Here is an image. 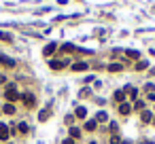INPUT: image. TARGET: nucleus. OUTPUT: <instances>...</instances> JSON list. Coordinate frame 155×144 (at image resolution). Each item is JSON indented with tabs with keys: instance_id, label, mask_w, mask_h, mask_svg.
Returning <instances> with one entry per match:
<instances>
[{
	"instance_id": "nucleus-1",
	"label": "nucleus",
	"mask_w": 155,
	"mask_h": 144,
	"mask_svg": "<svg viewBox=\"0 0 155 144\" xmlns=\"http://www.w3.org/2000/svg\"><path fill=\"white\" fill-rule=\"evenodd\" d=\"M4 97H6L9 102H17L21 95H19V91H17V87H15V85H9V87H6V93H4Z\"/></svg>"
},
{
	"instance_id": "nucleus-2",
	"label": "nucleus",
	"mask_w": 155,
	"mask_h": 144,
	"mask_svg": "<svg viewBox=\"0 0 155 144\" xmlns=\"http://www.w3.org/2000/svg\"><path fill=\"white\" fill-rule=\"evenodd\" d=\"M66 66H68V61H64V59H49V68L51 70H62Z\"/></svg>"
},
{
	"instance_id": "nucleus-3",
	"label": "nucleus",
	"mask_w": 155,
	"mask_h": 144,
	"mask_svg": "<svg viewBox=\"0 0 155 144\" xmlns=\"http://www.w3.org/2000/svg\"><path fill=\"white\" fill-rule=\"evenodd\" d=\"M19 100H21V102H23L26 106H28V108H32V106L36 104V97H34L32 93H23V95L19 97Z\"/></svg>"
},
{
	"instance_id": "nucleus-4",
	"label": "nucleus",
	"mask_w": 155,
	"mask_h": 144,
	"mask_svg": "<svg viewBox=\"0 0 155 144\" xmlns=\"http://www.w3.org/2000/svg\"><path fill=\"white\" fill-rule=\"evenodd\" d=\"M0 64L6 66V68H15V66H17V61H15V59H11V57H6L4 53H0Z\"/></svg>"
},
{
	"instance_id": "nucleus-5",
	"label": "nucleus",
	"mask_w": 155,
	"mask_h": 144,
	"mask_svg": "<svg viewBox=\"0 0 155 144\" xmlns=\"http://www.w3.org/2000/svg\"><path fill=\"white\" fill-rule=\"evenodd\" d=\"M55 49H58V44H55V42H51V44H47V47L43 49V55H45V57H51Z\"/></svg>"
},
{
	"instance_id": "nucleus-6",
	"label": "nucleus",
	"mask_w": 155,
	"mask_h": 144,
	"mask_svg": "<svg viewBox=\"0 0 155 144\" xmlns=\"http://www.w3.org/2000/svg\"><path fill=\"white\" fill-rule=\"evenodd\" d=\"M89 70V66L85 64V61H79V64H72V72H85Z\"/></svg>"
},
{
	"instance_id": "nucleus-7",
	"label": "nucleus",
	"mask_w": 155,
	"mask_h": 144,
	"mask_svg": "<svg viewBox=\"0 0 155 144\" xmlns=\"http://www.w3.org/2000/svg\"><path fill=\"white\" fill-rule=\"evenodd\" d=\"M125 91H123V89H117V91H115V102L117 104H123V100H125Z\"/></svg>"
},
{
	"instance_id": "nucleus-8",
	"label": "nucleus",
	"mask_w": 155,
	"mask_h": 144,
	"mask_svg": "<svg viewBox=\"0 0 155 144\" xmlns=\"http://www.w3.org/2000/svg\"><path fill=\"white\" fill-rule=\"evenodd\" d=\"M140 119H142V123H153V112L151 110H142Z\"/></svg>"
},
{
	"instance_id": "nucleus-9",
	"label": "nucleus",
	"mask_w": 155,
	"mask_h": 144,
	"mask_svg": "<svg viewBox=\"0 0 155 144\" xmlns=\"http://www.w3.org/2000/svg\"><path fill=\"white\" fill-rule=\"evenodd\" d=\"M130 112H132V106H130V104H125V102H123V104H119V114H123V116H125V114H130Z\"/></svg>"
},
{
	"instance_id": "nucleus-10",
	"label": "nucleus",
	"mask_w": 155,
	"mask_h": 144,
	"mask_svg": "<svg viewBox=\"0 0 155 144\" xmlns=\"http://www.w3.org/2000/svg\"><path fill=\"white\" fill-rule=\"evenodd\" d=\"M125 55L130 57V59H138V57H140V51H138V49H127Z\"/></svg>"
},
{
	"instance_id": "nucleus-11",
	"label": "nucleus",
	"mask_w": 155,
	"mask_h": 144,
	"mask_svg": "<svg viewBox=\"0 0 155 144\" xmlns=\"http://www.w3.org/2000/svg\"><path fill=\"white\" fill-rule=\"evenodd\" d=\"M0 140H9V129H6V125L4 123H0Z\"/></svg>"
},
{
	"instance_id": "nucleus-12",
	"label": "nucleus",
	"mask_w": 155,
	"mask_h": 144,
	"mask_svg": "<svg viewBox=\"0 0 155 144\" xmlns=\"http://www.w3.org/2000/svg\"><path fill=\"white\" fill-rule=\"evenodd\" d=\"M85 114H87V110H85L83 106H79L77 110H75V116H77V119H85Z\"/></svg>"
},
{
	"instance_id": "nucleus-13",
	"label": "nucleus",
	"mask_w": 155,
	"mask_h": 144,
	"mask_svg": "<svg viewBox=\"0 0 155 144\" xmlns=\"http://www.w3.org/2000/svg\"><path fill=\"white\" fill-rule=\"evenodd\" d=\"M104 121H108V114L102 110V112H98V114H96V123H104Z\"/></svg>"
},
{
	"instance_id": "nucleus-14",
	"label": "nucleus",
	"mask_w": 155,
	"mask_h": 144,
	"mask_svg": "<svg viewBox=\"0 0 155 144\" xmlns=\"http://www.w3.org/2000/svg\"><path fill=\"white\" fill-rule=\"evenodd\" d=\"M147 66H149V64H147V61H144V59H138V61H136V64H134V70H144Z\"/></svg>"
},
{
	"instance_id": "nucleus-15",
	"label": "nucleus",
	"mask_w": 155,
	"mask_h": 144,
	"mask_svg": "<svg viewBox=\"0 0 155 144\" xmlns=\"http://www.w3.org/2000/svg\"><path fill=\"white\" fill-rule=\"evenodd\" d=\"M123 91H125L127 95H130V97H136V93H138V91H136V87H132V85H127V87L123 89Z\"/></svg>"
},
{
	"instance_id": "nucleus-16",
	"label": "nucleus",
	"mask_w": 155,
	"mask_h": 144,
	"mask_svg": "<svg viewBox=\"0 0 155 144\" xmlns=\"http://www.w3.org/2000/svg\"><path fill=\"white\" fill-rule=\"evenodd\" d=\"M96 127H98V123H96V119H94V121H87V123H85V131H94Z\"/></svg>"
},
{
	"instance_id": "nucleus-17",
	"label": "nucleus",
	"mask_w": 155,
	"mask_h": 144,
	"mask_svg": "<svg viewBox=\"0 0 155 144\" xmlns=\"http://www.w3.org/2000/svg\"><path fill=\"white\" fill-rule=\"evenodd\" d=\"M108 70H111V72H121V70H123V66L115 61V64H111V66H108Z\"/></svg>"
},
{
	"instance_id": "nucleus-18",
	"label": "nucleus",
	"mask_w": 155,
	"mask_h": 144,
	"mask_svg": "<svg viewBox=\"0 0 155 144\" xmlns=\"http://www.w3.org/2000/svg\"><path fill=\"white\" fill-rule=\"evenodd\" d=\"M38 119H41V121H47V119H49V108H45V110L38 112Z\"/></svg>"
},
{
	"instance_id": "nucleus-19",
	"label": "nucleus",
	"mask_w": 155,
	"mask_h": 144,
	"mask_svg": "<svg viewBox=\"0 0 155 144\" xmlns=\"http://www.w3.org/2000/svg\"><path fill=\"white\" fill-rule=\"evenodd\" d=\"M2 110H4L6 114H15V106H13V104H4Z\"/></svg>"
},
{
	"instance_id": "nucleus-20",
	"label": "nucleus",
	"mask_w": 155,
	"mask_h": 144,
	"mask_svg": "<svg viewBox=\"0 0 155 144\" xmlns=\"http://www.w3.org/2000/svg\"><path fill=\"white\" fill-rule=\"evenodd\" d=\"M70 136H72V138H81V129H77V127H70Z\"/></svg>"
},
{
	"instance_id": "nucleus-21",
	"label": "nucleus",
	"mask_w": 155,
	"mask_h": 144,
	"mask_svg": "<svg viewBox=\"0 0 155 144\" xmlns=\"http://www.w3.org/2000/svg\"><path fill=\"white\" fill-rule=\"evenodd\" d=\"M134 108H136V110H144V102H142V100H138V102L134 104Z\"/></svg>"
},
{
	"instance_id": "nucleus-22",
	"label": "nucleus",
	"mask_w": 155,
	"mask_h": 144,
	"mask_svg": "<svg viewBox=\"0 0 155 144\" xmlns=\"http://www.w3.org/2000/svg\"><path fill=\"white\" fill-rule=\"evenodd\" d=\"M28 129H30V127H28L26 123H19V131H21V133H28Z\"/></svg>"
},
{
	"instance_id": "nucleus-23",
	"label": "nucleus",
	"mask_w": 155,
	"mask_h": 144,
	"mask_svg": "<svg viewBox=\"0 0 155 144\" xmlns=\"http://www.w3.org/2000/svg\"><path fill=\"white\" fill-rule=\"evenodd\" d=\"M0 38H2V40H11V34H9V32H0Z\"/></svg>"
},
{
	"instance_id": "nucleus-24",
	"label": "nucleus",
	"mask_w": 155,
	"mask_h": 144,
	"mask_svg": "<svg viewBox=\"0 0 155 144\" xmlns=\"http://www.w3.org/2000/svg\"><path fill=\"white\" fill-rule=\"evenodd\" d=\"M121 140H119V136H117V133H113V138H111V144H119Z\"/></svg>"
},
{
	"instance_id": "nucleus-25",
	"label": "nucleus",
	"mask_w": 155,
	"mask_h": 144,
	"mask_svg": "<svg viewBox=\"0 0 155 144\" xmlns=\"http://www.w3.org/2000/svg\"><path fill=\"white\" fill-rule=\"evenodd\" d=\"M72 121H75V114H66V123L72 125Z\"/></svg>"
},
{
	"instance_id": "nucleus-26",
	"label": "nucleus",
	"mask_w": 155,
	"mask_h": 144,
	"mask_svg": "<svg viewBox=\"0 0 155 144\" xmlns=\"http://www.w3.org/2000/svg\"><path fill=\"white\" fill-rule=\"evenodd\" d=\"M117 129H119V127H117V123L113 121V123H111V131H113V133H117Z\"/></svg>"
},
{
	"instance_id": "nucleus-27",
	"label": "nucleus",
	"mask_w": 155,
	"mask_h": 144,
	"mask_svg": "<svg viewBox=\"0 0 155 144\" xmlns=\"http://www.w3.org/2000/svg\"><path fill=\"white\" fill-rule=\"evenodd\" d=\"M62 144H75V140H70V138H66V140H64Z\"/></svg>"
},
{
	"instance_id": "nucleus-28",
	"label": "nucleus",
	"mask_w": 155,
	"mask_h": 144,
	"mask_svg": "<svg viewBox=\"0 0 155 144\" xmlns=\"http://www.w3.org/2000/svg\"><path fill=\"white\" fill-rule=\"evenodd\" d=\"M153 123H155V116H153Z\"/></svg>"
},
{
	"instance_id": "nucleus-29",
	"label": "nucleus",
	"mask_w": 155,
	"mask_h": 144,
	"mask_svg": "<svg viewBox=\"0 0 155 144\" xmlns=\"http://www.w3.org/2000/svg\"><path fill=\"white\" fill-rule=\"evenodd\" d=\"M151 72H153V74H155V70H151Z\"/></svg>"
},
{
	"instance_id": "nucleus-30",
	"label": "nucleus",
	"mask_w": 155,
	"mask_h": 144,
	"mask_svg": "<svg viewBox=\"0 0 155 144\" xmlns=\"http://www.w3.org/2000/svg\"><path fill=\"white\" fill-rule=\"evenodd\" d=\"M92 144H96V142H92Z\"/></svg>"
}]
</instances>
